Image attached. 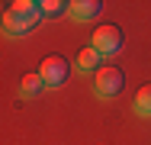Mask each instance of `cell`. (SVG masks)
Masks as SVG:
<instances>
[{
	"instance_id": "obj_5",
	"label": "cell",
	"mask_w": 151,
	"mask_h": 145,
	"mask_svg": "<svg viewBox=\"0 0 151 145\" xmlns=\"http://www.w3.org/2000/svg\"><path fill=\"white\" fill-rule=\"evenodd\" d=\"M100 10H103V3L100 0H71L68 3V13L74 16V20H81V23H90L100 16Z\"/></svg>"
},
{
	"instance_id": "obj_3",
	"label": "cell",
	"mask_w": 151,
	"mask_h": 145,
	"mask_svg": "<svg viewBox=\"0 0 151 145\" xmlns=\"http://www.w3.org/2000/svg\"><path fill=\"white\" fill-rule=\"evenodd\" d=\"M68 58H61V55H48L45 61H42V68H39V74H42V81H45V87H61L64 81H68Z\"/></svg>"
},
{
	"instance_id": "obj_4",
	"label": "cell",
	"mask_w": 151,
	"mask_h": 145,
	"mask_svg": "<svg viewBox=\"0 0 151 145\" xmlns=\"http://www.w3.org/2000/svg\"><path fill=\"white\" fill-rule=\"evenodd\" d=\"M122 29L116 26H100L96 32H93V49L100 52V55H116V52H122Z\"/></svg>"
},
{
	"instance_id": "obj_7",
	"label": "cell",
	"mask_w": 151,
	"mask_h": 145,
	"mask_svg": "<svg viewBox=\"0 0 151 145\" xmlns=\"http://www.w3.org/2000/svg\"><path fill=\"white\" fill-rule=\"evenodd\" d=\"M45 90V81H42V74L35 71V74H26L23 81H19V94L23 97H35V94H42Z\"/></svg>"
},
{
	"instance_id": "obj_1",
	"label": "cell",
	"mask_w": 151,
	"mask_h": 145,
	"mask_svg": "<svg viewBox=\"0 0 151 145\" xmlns=\"http://www.w3.org/2000/svg\"><path fill=\"white\" fill-rule=\"evenodd\" d=\"M39 16H42L39 3H32V0H16V3L3 13V32H6V36H26V32L35 26Z\"/></svg>"
},
{
	"instance_id": "obj_2",
	"label": "cell",
	"mask_w": 151,
	"mask_h": 145,
	"mask_svg": "<svg viewBox=\"0 0 151 145\" xmlns=\"http://www.w3.org/2000/svg\"><path fill=\"white\" fill-rule=\"evenodd\" d=\"M122 87H125V74L116 65H103L93 74V94L96 97H116V94H122Z\"/></svg>"
},
{
	"instance_id": "obj_9",
	"label": "cell",
	"mask_w": 151,
	"mask_h": 145,
	"mask_svg": "<svg viewBox=\"0 0 151 145\" xmlns=\"http://www.w3.org/2000/svg\"><path fill=\"white\" fill-rule=\"evenodd\" d=\"M39 10H42V16H58L68 10V3L64 0H39Z\"/></svg>"
},
{
	"instance_id": "obj_6",
	"label": "cell",
	"mask_w": 151,
	"mask_h": 145,
	"mask_svg": "<svg viewBox=\"0 0 151 145\" xmlns=\"http://www.w3.org/2000/svg\"><path fill=\"white\" fill-rule=\"evenodd\" d=\"M100 61H103V55L90 45V49H84V52L77 55V71H84V74H96V71L103 68Z\"/></svg>"
},
{
	"instance_id": "obj_8",
	"label": "cell",
	"mask_w": 151,
	"mask_h": 145,
	"mask_svg": "<svg viewBox=\"0 0 151 145\" xmlns=\"http://www.w3.org/2000/svg\"><path fill=\"white\" fill-rule=\"evenodd\" d=\"M135 113L138 116H151V84H145L135 94Z\"/></svg>"
}]
</instances>
